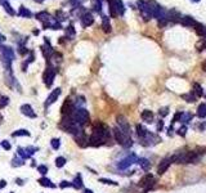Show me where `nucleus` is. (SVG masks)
Wrapping results in <instances>:
<instances>
[{
  "instance_id": "nucleus-1",
  "label": "nucleus",
  "mask_w": 206,
  "mask_h": 193,
  "mask_svg": "<svg viewBox=\"0 0 206 193\" xmlns=\"http://www.w3.org/2000/svg\"><path fill=\"white\" fill-rule=\"evenodd\" d=\"M73 117H75V121L79 125H84L89 121V112H88L85 108H77L75 110V113H72Z\"/></svg>"
},
{
  "instance_id": "nucleus-2",
  "label": "nucleus",
  "mask_w": 206,
  "mask_h": 193,
  "mask_svg": "<svg viewBox=\"0 0 206 193\" xmlns=\"http://www.w3.org/2000/svg\"><path fill=\"white\" fill-rule=\"evenodd\" d=\"M116 120H117V124H119V126H120V130H121L124 134L125 135H127V136H130V125H129V122L126 121V118L124 117V116H117L116 117Z\"/></svg>"
},
{
  "instance_id": "nucleus-3",
  "label": "nucleus",
  "mask_w": 206,
  "mask_h": 193,
  "mask_svg": "<svg viewBox=\"0 0 206 193\" xmlns=\"http://www.w3.org/2000/svg\"><path fill=\"white\" fill-rule=\"evenodd\" d=\"M54 77H55V70L53 68L52 66H49V67L47 68V71H45V73H44V83L48 88L52 86L53 81H54Z\"/></svg>"
},
{
  "instance_id": "nucleus-4",
  "label": "nucleus",
  "mask_w": 206,
  "mask_h": 193,
  "mask_svg": "<svg viewBox=\"0 0 206 193\" xmlns=\"http://www.w3.org/2000/svg\"><path fill=\"white\" fill-rule=\"evenodd\" d=\"M42 26H44V29H52V30H61L62 29L61 22H58V21L55 18H53V17H49V19L47 22L42 23Z\"/></svg>"
},
{
  "instance_id": "nucleus-5",
  "label": "nucleus",
  "mask_w": 206,
  "mask_h": 193,
  "mask_svg": "<svg viewBox=\"0 0 206 193\" xmlns=\"http://www.w3.org/2000/svg\"><path fill=\"white\" fill-rule=\"evenodd\" d=\"M80 22H81V26L83 27H89L91 24L94 23V18H93V14L89 12H85L83 16H80Z\"/></svg>"
},
{
  "instance_id": "nucleus-6",
  "label": "nucleus",
  "mask_w": 206,
  "mask_h": 193,
  "mask_svg": "<svg viewBox=\"0 0 206 193\" xmlns=\"http://www.w3.org/2000/svg\"><path fill=\"white\" fill-rule=\"evenodd\" d=\"M135 160H137L135 154H130L129 157H126V159H124V160L120 161L119 165H117V167L121 169V170H125V169H127V167L130 166L131 164H134V161H135Z\"/></svg>"
},
{
  "instance_id": "nucleus-7",
  "label": "nucleus",
  "mask_w": 206,
  "mask_h": 193,
  "mask_svg": "<svg viewBox=\"0 0 206 193\" xmlns=\"http://www.w3.org/2000/svg\"><path fill=\"white\" fill-rule=\"evenodd\" d=\"M61 92H62V90L59 89V88H57V89L53 90V92L49 94V97L47 98V102H45V107H48V106H50V104L54 103V102L58 99V97L61 95Z\"/></svg>"
},
{
  "instance_id": "nucleus-8",
  "label": "nucleus",
  "mask_w": 206,
  "mask_h": 193,
  "mask_svg": "<svg viewBox=\"0 0 206 193\" xmlns=\"http://www.w3.org/2000/svg\"><path fill=\"white\" fill-rule=\"evenodd\" d=\"M44 39H45V45L41 48V49H42V54H44L45 58L50 59V57H52L53 54H54V50H53V48H52L50 43H49L48 37H44Z\"/></svg>"
},
{
  "instance_id": "nucleus-9",
  "label": "nucleus",
  "mask_w": 206,
  "mask_h": 193,
  "mask_svg": "<svg viewBox=\"0 0 206 193\" xmlns=\"http://www.w3.org/2000/svg\"><path fill=\"white\" fill-rule=\"evenodd\" d=\"M72 111H75L73 110V104H72V102H71L68 98L65 100V103H63V106L61 108V112H62V115H70V113H72Z\"/></svg>"
},
{
  "instance_id": "nucleus-10",
  "label": "nucleus",
  "mask_w": 206,
  "mask_h": 193,
  "mask_svg": "<svg viewBox=\"0 0 206 193\" xmlns=\"http://www.w3.org/2000/svg\"><path fill=\"white\" fill-rule=\"evenodd\" d=\"M21 112H22L24 116L30 117V118H35V117H36V113L34 112L32 107H31L30 104H23V106L21 107Z\"/></svg>"
},
{
  "instance_id": "nucleus-11",
  "label": "nucleus",
  "mask_w": 206,
  "mask_h": 193,
  "mask_svg": "<svg viewBox=\"0 0 206 193\" xmlns=\"http://www.w3.org/2000/svg\"><path fill=\"white\" fill-rule=\"evenodd\" d=\"M170 164H171V161H170V159H165V160H162L161 161V164L158 165V169H157V173L160 175H162L165 173L166 170L169 169V166H170Z\"/></svg>"
},
{
  "instance_id": "nucleus-12",
  "label": "nucleus",
  "mask_w": 206,
  "mask_h": 193,
  "mask_svg": "<svg viewBox=\"0 0 206 193\" xmlns=\"http://www.w3.org/2000/svg\"><path fill=\"white\" fill-rule=\"evenodd\" d=\"M108 6H109V16L112 18H116L117 16V10H116V0H108Z\"/></svg>"
},
{
  "instance_id": "nucleus-13",
  "label": "nucleus",
  "mask_w": 206,
  "mask_h": 193,
  "mask_svg": "<svg viewBox=\"0 0 206 193\" xmlns=\"http://www.w3.org/2000/svg\"><path fill=\"white\" fill-rule=\"evenodd\" d=\"M102 29L104 32H111V24H109V18L106 16L102 17Z\"/></svg>"
},
{
  "instance_id": "nucleus-14",
  "label": "nucleus",
  "mask_w": 206,
  "mask_h": 193,
  "mask_svg": "<svg viewBox=\"0 0 206 193\" xmlns=\"http://www.w3.org/2000/svg\"><path fill=\"white\" fill-rule=\"evenodd\" d=\"M140 116L145 122H152V120H153V113H152L151 111H148V110H144L143 112H142Z\"/></svg>"
},
{
  "instance_id": "nucleus-15",
  "label": "nucleus",
  "mask_w": 206,
  "mask_h": 193,
  "mask_svg": "<svg viewBox=\"0 0 206 193\" xmlns=\"http://www.w3.org/2000/svg\"><path fill=\"white\" fill-rule=\"evenodd\" d=\"M137 134H138V136H139L140 139H144L145 136L148 135V130H147V129H144L142 125H137Z\"/></svg>"
},
{
  "instance_id": "nucleus-16",
  "label": "nucleus",
  "mask_w": 206,
  "mask_h": 193,
  "mask_svg": "<svg viewBox=\"0 0 206 193\" xmlns=\"http://www.w3.org/2000/svg\"><path fill=\"white\" fill-rule=\"evenodd\" d=\"M49 17H50V14H49L48 12H39L36 14V19L40 21L41 23H44V22H47V21L49 19Z\"/></svg>"
},
{
  "instance_id": "nucleus-17",
  "label": "nucleus",
  "mask_w": 206,
  "mask_h": 193,
  "mask_svg": "<svg viewBox=\"0 0 206 193\" xmlns=\"http://www.w3.org/2000/svg\"><path fill=\"white\" fill-rule=\"evenodd\" d=\"M71 184H72V187H75L76 189H81V188H83V179H81V175L80 174L77 175V176L73 179V182Z\"/></svg>"
},
{
  "instance_id": "nucleus-18",
  "label": "nucleus",
  "mask_w": 206,
  "mask_h": 193,
  "mask_svg": "<svg viewBox=\"0 0 206 193\" xmlns=\"http://www.w3.org/2000/svg\"><path fill=\"white\" fill-rule=\"evenodd\" d=\"M102 1L103 0H91V5H93V9L97 13H102Z\"/></svg>"
},
{
  "instance_id": "nucleus-19",
  "label": "nucleus",
  "mask_w": 206,
  "mask_h": 193,
  "mask_svg": "<svg viewBox=\"0 0 206 193\" xmlns=\"http://www.w3.org/2000/svg\"><path fill=\"white\" fill-rule=\"evenodd\" d=\"M18 16L24 17V18H30V17L32 16V13H31L27 8H24V6H21V8H19V12H18Z\"/></svg>"
},
{
  "instance_id": "nucleus-20",
  "label": "nucleus",
  "mask_w": 206,
  "mask_h": 193,
  "mask_svg": "<svg viewBox=\"0 0 206 193\" xmlns=\"http://www.w3.org/2000/svg\"><path fill=\"white\" fill-rule=\"evenodd\" d=\"M39 183H40L42 187H50V188L55 187V185L52 184V182L49 180V179H47V178H40V179H39Z\"/></svg>"
},
{
  "instance_id": "nucleus-21",
  "label": "nucleus",
  "mask_w": 206,
  "mask_h": 193,
  "mask_svg": "<svg viewBox=\"0 0 206 193\" xmlns=\"http://www.w3.org/2000/svg\"><path fill=\"white\" fill-rule=\"evenodd\" d=\"M184 26H196L197 22H194V19L192 18V17H183V22H182Z\"/></svg>"
},
{
  "instance_id": "nucleus-22",
  "label": "nucleus",
  "mask_w": 206,
  "mask_h": 193,
  "mask_svg": "<svg viewBox=\"0 0 206 193\" xmlns=\"http://www.w3.org/2000/svg\"><path fill=\"white\" fill-rule=\"evenodd\" d=\"M1 4H3V6H4V9H5V12L8 13V14H10V16H14V14H16V12H14V10L12 9V6H10V4H9L8 1H6V0H4Z\"/></svg>"
},
{
  "instance_id": "nucleus-23",
  "label": "nucleus",
  "mask_w": 206,
  "mask_h": 193,
  "mask_svg": "<svg viewBox=\"0 0 206 193\" xmlns=\"http://www.w3.org/2000/svg\"><path fill=\"white\" fill-rule=\"evenodd\" d=\"M116 10H117V14L122 16L125 9H124V4H122V0H116Z\"/></svg>"
},
{
  "instance_id": "nucleus-24",
  "label": "nucleus",
  "mask_w": 206,
  "mask_h": 193,
  "mask_svg": "<svg viewBox=\"0 0 206 193\" xmlns=\"http://www.w3.org/2000/svg\"><path fill=\"white\" fill-rule=\"evenodd\" d=\"M66 32H67V40H72L73 37H75V30H73V26L72 24H70L68 27L66 29Z\"/></svg>"
},
{
  "instance_id": "nucleus-25",
  "label": "nucleus",
  "mask_w": 206,
  "mask_h": 193,
  "mask_svg": "<svg viewBox=\"0 0 206 193\" xmlns=\"http://www.w3.org/2000/svg\"><path fill=\"white\" fill-rule=\"evenodd\" d=\"M197 115H198V117H205V116H206V104L205 103H202V104L198 106Z\"/></svg>"
},
{
  "instance_id": "nucleus-26",
  "label": "nucleus",
  "mask_w": 206,
  "mask_h": 193,
  "mask_svg": "<svg viewBox=\"0 0 206 193\" xmlns=\"http://www.w3.org/2000/svg\"><path fill=\"white\" fill-rule=\"evenodd\" d=\"M30 135V133H28L27 130H24V129H21V130H17V131H14L12 136H28Z\"/></svg>"
},
{
  "instance_id": "nucleus-27",
  "label": "nucleus",
  "mask_w": 206,
  "mask_h": 193,
  "mask_svg": "<svg viewBox=\"0 0 206 193\" xmlns=\"http://www.w3.org/2000/svg\"><path fill=\"white\" fill-rule=\"evenodd\" d=\"M66 165V159L65 157H57L55 159V166L57 167H63Z\"/></svg>"
},
{
  "instance_id": "nucleus-28",
  "label": "nucleus",
  "mask_w": 206,
  "mask_h": 193,
  "mask_svg": "<svg viewBox=\"0 0 206 193\" xmlns=\"http://www.w3.org/2000/svg\"><path fill=\"white\" fill-rule=\"evenodd\" d=\"M50 144H52V148L53 149H58L59 147H61V142H59V139H52V142H50Z\"/></svg>"
},
{
  "instance_id": "nucleus-29",
  "label": "nucleus",
  "mask_w": 206,
  "mask_h": 193,
  "mask_svg": "<svg viewBox=\"0 0 206 193\" xmlns=\"http://www.w3.org/2000/svg\"><path fill=\"white\" fill-rule=\"evenodd\" d=\"M8 97H0V110L1 108H4L6 104H8Z\"/></svg>"
},
{
  "instance_id": "nucleus-30",
  "label": "nucleus",
  "mask_w": 206,
  "mask_h": 193,
  "mask_svg": "<svg viewBox=\"0 0 206 193\" xmlns=\"http://www.w3.org/2000/svg\"><path fill=\"white\" fill-rule=\"evenodd\" d=\"M18 154L22 159H28V157H30V154H28L26 152V149H23V148H18Z\"/></svg>"
},
{
  "instance_id": "nucleus-31",
  "label": "nucleus",
  "mask_w": 206,
  "mask_h": 193,
  "mask_svg": "<svg viewBox=\"0 0 206 193\" xmlns=\"http://www.w3.org/2000/svg\"><path fill=\"white\" fill-rule=\"evenodd\" d=\"M37 171L40 173L41 175H45L48 173V167L45 166V165H40V166H37Z\"/></svg>"
},
{
  "instance_id": "nucleus-32",
  "label": "nucleus",
  "mask_w": 206,
  "mask_h": 193,
  "mask_svg": "<svg viewBox=\"0 0 206 193\" xmlns=\"http://www.w3.org/2000/svg\"><path fill=\"white\" fill-rule=\"evenodd\" d=\"M99 182L101 183H104V184H111V185H117L116 182H113V180H109V179H104V178H102V179H99Z\"/></svg>"
},
{
  "instance_id": "nucleus-33",
  "label": "nucleus",
  "mask_w": 206,
  "mask_h": 193,
  "mask_svg": "<svg viewBox=\"0 0 206 193\" xmlns=\"http://www.w3.org/2000/svg\"><path fill=\"white\" fill-rule=\"evenodd\" d=\"M194 90H196L194 93H196L197 97H201L202 95V89H201V86L198 85V84H194Z\"/></svg>"
},
{
  "instance_id": "nucleus-34",
  "label": "nucleus",
  "mask_w": 206,
  "mask_h": 193,
  "mask_svg": "<svg viewBox=\"0 0 206 193\" xmlns=\"http://www.w3.org/2000/svg\"><path fill=\"white\" fill-rule=\"evenodd\" d=\"M22 165H23L22 159H14L13 160V166H22Z\"/></svg>"
},
{
  "instance_id": "nucleus-35",
  "label": "nucleus",
  "mask_w": 206,
  "mask_h": 193,
  "mask_svg": "<svg viewBox=\"0 0 206 193\" xmlns=\"http://www.w3.org/2000/svg\"><path fill=\"white\" fill-rule=\"evenodd\" d=\"M1 147H3L4 149H6V151H9L10 148H12L10 143H9V142H6V140H3V142H1Z\"/></svg>"
},
{
  "instance_id": "nucleus-36",
  "label": "nucleus",
  "mask_w": 206,
  "mask_h": 193,
  "mask_svg": "<svg viewBox=\"0 0 206 193\" xmlns=\"http://www.w3.org/2000/svg\"><path fill=\"white\" fill-rule=\"evenodd\" d=\"M57 17H58V18H59V21H65L67 16H66L65 13L62 12V10H59V12H57ZM58 18H57V19H58Z\"/></svg>"
},
{
  "instance_id": "nucleus-37",
  "label": "nucleus",
  "mask_w": 206,
  "mask_h": 193,
  "mask_svg": "<svg viewBox=\"0 0 206 193\" xmlns=\"http://www.w3.org/2000/svg\"><path fill=\"white\" fill-rule=\"evenodd\" d=\"M140 165H142V167H143V169H145V170L150 167V164H148L147 160H140Z\"/></svg>"
},
{
  "instance_id": "nucleus-38",
  "label": "nucleus",
  "mask_w": 206,
  "mask_h": 193,
  "mask_svg": "<svg viewBox=\"0 0 206 193\" xmlns=\"http://www.w3.org/2000/svg\"><path fill=\"white\" fill-rule=\"evenodd\" d=\"M169 113V108L168 107H165V108H161V110H160V115L162 116V117H164V116H166Z\"/></svg>"
},
{
  "instance_id": "nucleus-39",
  "label": "nucleus",
  "mask_w": 206,
  "mask_h": 193,
  "mask_svg": "<svg viewBox=\"0 0 206 193\" xmlns=\"http://www.w3.org/2000/svg\"><path fill=\"white\" fill-rule=\"evenodd\" d=\"M183 116L182 112H179V113H176L175 116H174V118H173V122H176V121H179L180 120V117Z\"/></svg>"
},
{
  "instance_id": "nucleus-40",
  "label": "nucleus",
  "mask_w": 206,
  "mask_h": 193,
  "mask_svg": "<svg viewBox=\"0 0 206 193\" xmlns=\"http://www.w3.org/2000/svg\"><path fill=\"white\" fill-rule=\"evenodd\" d=\"M61 188H66V187H72V184L71 183H68V182H66V180H63L62 183H61V185H59Z\"/></svg>"
},
{
  "instance_id": "nucleus-41",
  "label": "nucleus",
  "mask_w": 206,
  "mask_h": 193,
  "mask_svg": "<svg viewBox=\"0 0 206 193\" xmlns=\"http://www.w3.org/2000/svg\"><path fill=\"white\" fill-rule=\"evenodd\" d=\"M183 98H184V99H188V102H193L194 100V97L193 95H189V94H184Z\"/></svg>"
},
{
  "instance_id": "nucleus-42",
  "label": "nucleus",
  "mask_w": 206,
  "mask_h": 193,
  "mask_svg": "<svg viewBox=\"0 0 206 193\" xmlns=\"http://www.w3.org/2000/svg\"><path fill=\"white\" fill-rule=\"evenodd\" d=\"M83 1H84V0H70L71 4H72V5H76V6H77V5H80Z\"/></svg>"
},
{
  "instance_id": "nucleus-43",
  "label": "nucleus",
  "mask_w": 206,
  "mask_h": 193,
  "mask_svg": "<svg viewBox=\"0 0 206 193\" xmlns=\"http://www.w3.org/2000/svg\"><path fill=\"white\" fill-rule=\"evenodd\" d=\"M186 131H187V128H186V126H183V128H180L178 130V134L179 135H184V134H186Z\"/></svg>"
},
{
  "instance_id": "nucleus-44",
  "label": "nucleus",
  "mask_w": 206,
  "mask_h": 193,
  "mask_svg": "<svg viewBox=\"0 0 206 193\" xmlns=\"http://www.w3.org/2000/svg\"><path fill=\"white\" fill-rule=\"evenodd\" d=\"M162 128H164V122H162V121H158V124H157V131H161Z\"/></svg>"
},
{
  "instance_id": "nucleus-45",
  "label": "nucleus",
  "mask_w": 206,
  "mask_h": 193,
  "mask_svg": "<svg viewBox=\"0 0 206 193\" xmlns=\"http://www.w3.org/2000/svg\"><path fill=\"white\" fill-rule=\"evenodd\" d=\"M5 180H1V182H0V188H3V187H5Z\"/></svg>"
},
{
  "instance_id": "nucleus-46",
  "label": "nucleus",
  "mask_w": 206,
  "mask_h": 193,
  "mask_svg": "<svg viewBox=\"0 0 206 193\" xmlns=\"http://www.w3.org/2000/svg\"><path fill=\"white\" fill-rule=\"evenodd\" d=\"M84 193H93V192H91L90 189H85V191H84Z\"/></svg>"
},
{
  "instance_id": "nucleus-47",
  "label": "nucleus",
  "mask_w": 206,
  "mask_h": 193,
  "mask_svg": "<svg viewBox=\"0 0 206 193\" xmlns=\"http://www.w3.org/2000/svg\"><path fill=\"white\" fill-rule=\"evenodd\" d=\"M202 68H204V71H206V62H204V65H202Z\"/></svg>"
},
{
  "instance_id": "nucleus-48",
  "label": "nucleus",
  "mask_w": 206,
  "mask_h": 193,
  "mask_svg": "<svg viewBox=\"0 0 206 193\" xmlns=\"http://www.w3.org/2000/svg\"><path fill=\"white\" fill-rule=\"evenodd\" d=\"M35 1H37V3H42L44 0H35Z\"/></svg>"
},
{
  "instance_id": "nucleus-49",
  "label": "nucleus",
  "mask_w": 206,
  "mask_h": 193,
  "mask_svg": "<svg viewBox=\"0 0 206 193\" xmlns=\"http://www.w3.org/2000/svg\"><path fill=\"white\" fill-rule=\"evenodd\" d=\"M192 1H200V0H192Z\"/></svg>"
},
{
  "instance_id": "nucleus-50",
  "label": "nucleus",
  "mask_w": 206,
  "mask_h": 193,
  "mask_svg": "<svg viewBox=\"0 0 206 193\" xmlns=\"http://www.w3.org/2000/svg\"><path fill=\"white\" fill-rule=\"evenodd\" d=\"M10 193H13V192H10Z\"/></svg>"
}]
</instances>
